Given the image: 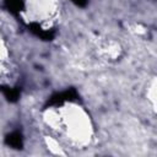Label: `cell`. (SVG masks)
Returning a JSON list of instances; mask_svg holds the SVG:
<instances>
[{"instance_id":"6da1fadb","label":"cell","mask_w":157,"mask_h":157,"mask_svg":"<svg viewBox=\"0 0 157 157\" xmlns=\"http://www.w3.org/2000/svg\"><path fill=\"white\" fill-rule=\"evenodd\" d=\"M7 144L12 147H20L22 145V141H21V136L18 132H13L11 134L9 137H7Z\"/></svg>"},{"instance_id":"7a4b0ae2","label":"cell","mask_w":157,"mask_h":157,"mask_svg":"<svg viewBox=\"0 0 157 157\" xmlns=\"http://www.w3.org/2000/svg\"><path fill=\"white\" fill-rule=\"evenodd\" d=\"M74 4H76L77 6H85L87 4V0H71Z\"/></svg>"}]
</instances>
